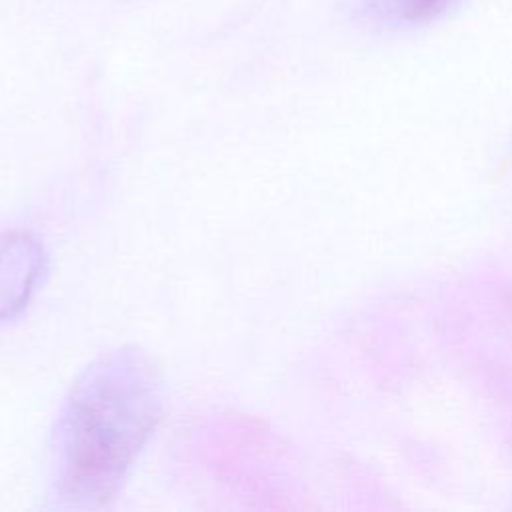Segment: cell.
Returning <instances> with one entry per match:
<instances>
[{"label": "cell", "mask_w": 512, "mask_h": 512, "mask_svg": "<svg viewBox=\"0 0 512 512\" xmlns=\"http://www.w3.org/2000/svg\"><path fill=\"white\" fill-rule=\"evenodd\" d=\"M456 0H368L378 18L392 24H420L436 18Z\"/></svg>", "instance_id": "cell-3"}, {"label": "cell", "mask_w": 512, "mask_h": 512, "mask_svg": "<svg viewBox=\"0 0 512 512\" xmlns=\"http://www.w3.org/2000/svg\"><path fill=\"white\" fill-rule=\"evenodd\" d=\"M164 410L158 364L138 346L94 358L70 386L52 432V490L68 510L106 508Z\"/></svg>", "instance_id": "cell-1"}, {"label": "cell", "mask_w": 512, "mask_h": 512, "mask_svg": "<svg viewBox=\"0 0 512 512\" xmlns=\"http://www.w3.org/2000/svg\"><path fill=\"white\" fill-rule=\"evenodd\" d=\"M46 272L42 244L28 232H0V324L16 316Z\"/></svg>", "instance_id": "cell-2"}]
</instances>
